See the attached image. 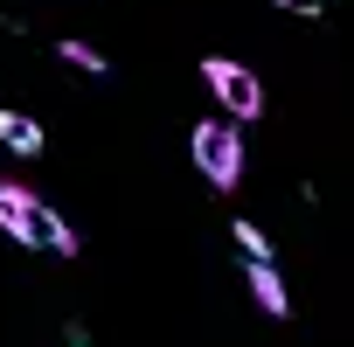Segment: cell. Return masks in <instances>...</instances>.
Instances as JSON below:
<instances>
[{
	"instance_id": "1",
	"label": "cell",
	"mask_w": 354,
	"mask_h": 347,
	"mask_svg": "<svg viewBox=\"0 0 354 347\" xmlns=\"http://www.w3.org/2000/svg\"><path fill=\"white\" fill-rule=\"evenodd\" d=\"M0 229H8L15 243H42V250H56V257H77V229L35 195V188H21V181H0Z\"/></svg>"
},
{
	"instance_id": "2",
	"label": "cell",
	"mask_w": 354,
	"mask_h": 347,
	"mask_svg": "<svg viewBox=\"0 0 354 347\" xmlns=\"http://www.w3.org/2000/svg\"><path fill=\"white\" fill-rule=\"evenodd\" d=\"M188 153H195L202 181H209L216 195H230V188L243 181V132H236V118H202L195 139H188Z\"/></svg>"
},
{
	"instance_id": "3",
	"label": "cell",
	"mask_w": 354,
	"mask_h": 347,
	"mask_svg": "<svg viewBox=\"0 0 354 347\" xmlns=\"http://www.w3.org/2000/svg\"><path fill=\"white\" fill-rule=\"evenodd\" d=\"M202 84H209V97L223 104V118H257V111H264L257 70H243V63H230V56H202Z\"/></svg>"
},
{
	"instance_id": "4",
	"label": "cell",
	"mask_w": 354,
	"mask_h": 347,
	"mask_svg": "<svg viewBox=\"0 0 354 347\" xmlns=\"http://www.w3.org/2000/svg\"><path fill=\"white\" fill-rule=\"evenodd\" d=\"M250 299H257L264 319H285V312H292V292H285V278H278L271 264H250Z\"/></svg>"
},
{
	"instance_id": "5",
	"label": "cell",
	"mask_w": 354,
	"mask_h": 347,
	"mask_svg": "<svg viewBox=\"0 0 354 347\" xmlns=\"http://www.w3.org/2000/svg\"><path fill=\"white\" fill-rule=\"evenodd\" d=\"M0 146H8V153H21V160H35L49 139H42V125H35L28 111H0Z\"/></svg>"
},
{
	"instance_id": "6",
	"label": "cell",
	"mask_w": 354,
	"mask_h": 347,
	"mask_svg": "<svg viewBox=\"0 0 354 347\" xmlns=\"http://www.w3.org/2000/svg\"><path fill=\"white\" fill-rule=\"evenodd\" d=\"M56 56H63L70 70H84V77H104V70H111V63H104L91 42H77V35H63V42H56Z\"/></svg>"
},
{
	"instance_id": "7",
	"label": "cell",
	"mask_w": 354,
	"mask_h": 347,
	"mask_svg": "<svg viewBox=\"0 0 354 347\" xmlns=\"http://www.w3.org/2000/svg\"><path fill=\"white\" fill-rule=\"evenodd\" d=\"M230 229H236V243H243V257H250V264H271V236H264L257 223H230Z\"/></svg>"
},
{
	"instance_id": "8",
	"label": "cell",
	"mask_w": 354,
	"mask_h": 347,
	"mask_svg": "<svg viewBox=\"0 0 354 347\" xmlns=\"http://www.w3.org/2000/svg\"><path fill=\"white\" fill-rule=\"evenodd\" d=\"M278 8H285V15H306V21H313V15H326V0H278Z\"/></svg>"
},
{
	"instance_id": "9",
	"label": "cell",
	"mask_w": 354,
	"mask_h": 347,
	"mask_svg": "<svg viewBox=\"0 0 354 347\" xmlns=\"http://www.w3.org/2000/svg\"><path fill=\"white\" fill-rule=\"evenodd\" d=\"M70 347H91V340H84V326H70Z\"/></svg>"
}]
</instances>
